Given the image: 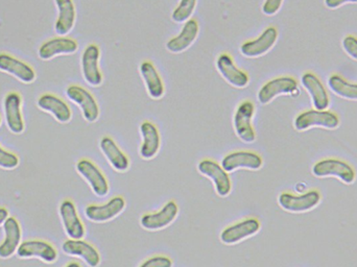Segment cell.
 Returning a JSON list of instances; mask_svg holds the SVG:
<instances>
[{"label":"cell","mask_w":357,"mask_h":267,"mask_svg":"<svg viewBox=\"0 0 357 267\" xmlns=\"http://www.w3.org/2000/svg\"><path fill=\"white\" fill-rule=\"evenodd\" d=\"M297 91V79L291 77H277V79H271L260 88L257 100L260 105L266 106L278 96H293Z\"/></svg>","instance_id":"obj_11"},{"label":"cell","mask_w":357,"mask_h":267,"mask_svg":"<svg viewBox=\"0 0 357 267\" xmlns=\"http://www.w3.org/2000/svg\"><path fill=\"white\" fill-rule=\"evenodd\" d=\"M301 84L304 89L310 94L312 106L316 110H327L331 105V98L325 86L314 73H306L302 75Z\"/></svg>","instance_id":"obj_22"},{"label":"cell","mask_w":357,"mask_h":267,"mask_svg":"<svg viewBox=\"0 0 357 267\" xmlns=\"http://www.w3.org/2000/svg\"><path fill=\"white\" fill-rule=\"evenodd\" d=\"M178 211V204L175 201H169L159 211L144 214L140 218V226L150 232L163 230L177 220Z\"/></svg>","instance_id":"obj_10"},{"label":"cell","mask_w":357,"mask_h":267,"mask_svg":"<svg viewBox=\"0 0 357 267\" xmlns=\"http://www.w3.org/2000/svg\"><path fill=\"white\" fill-rule=\"evenodd\" d=\"M65 267H82L81 264H79V262L77 261H73L69 262L68 264H67Z\"/></svg>","instance_id":"obj_38"},{"label":"cell","mask_w":357,"mask_h":267,"mask_svg":"<svg viewBox=\"0 0 357 267\" xmlns=\"http://www.w3.org/2000/svg\"><path fill=\"white\" fill-rule=\"evenodd\" d=\"M220 165L228 174L239 169L257 171L264 166V159L254 151H237L225 155Z\"/></svg>","instance_id":"obj_12"},{"label":"cell","mask_w":357,"mask_h":267,"mask_svg":"<svg viewBox=\"0 0 357 267\" xmlns=\"http://www.w3.org/2000/svg\"><path fill=\"white\" fill-rule=\"evenodd\" d=\"M79 49V44L70 38L59 37L48 40L40 46L38 56L41 60L50 61L59 56H70Z\"/></svg>","instance_id":"obj_21"},{"label":"cell","mask_w":357,"mask_h":267,"mask_svg":"<svg viewBox=\"0 0 357 267\" xmlns=\"http://www.w3.org/2000/svg\"><path fill=\"white\" fill-rule=\"evenodd\" d=\"M100 49L96 44H90L82 54L81 66L84 79L91 87L102 86L104 77L100 69Z\"/></svg>","instance_id":"obj_13"},{"label":"cell","mask_w":357,"mask_h":267,"mask_svg":"<svg viewBox=\"0 0 357 267\" xmlns=\"http://www.w3.org/2000/svg\"><path fill=\"white\" fill-rule=\"evenodd\" d=\"M21 105H22V100L16 92H10L4 98V117H6V127L12 134L21 135L25 130Z\"/></svg>","instance_id":"obj_20"},{"label":"cell","mask_w":357,"mask_h":267,"mask_svg":"<svg viewBox=\"0 0 357 267\" xmlns=\"http://www.w3.org/2000/svg\"><path fill=\"white\" fill-rule=\"evenodd\" d=\"M282 4L283 0H264V6H262V13L266 16H274L280 10Z\"/></svg>","instance_id":"obj_35"},{"label":"cell","mask_w":357,"mask_h":267,"mask_svg":"<svg viewBox=\"0 0 357 267\" xmlns=\"http://www.w3.org/2000/svg\"><path fill=\"white\" fill-rule=\"evenodd\" d=\"M75 169L96 197H105L109 194L110 184L108 178L96 164L88 159H81L75 165Z\"/></svg>","instance_id":"obj_6"},{"label":"cell","mask_w":357,"mask_h":267,"mask_svg":"<svg viewBox=\"0 0 357 267\" xmlns=\"http://www.w3.org/2000/svg\"><path fill=\"white\" fill-rule=\"evenodd\" d=\"M0 125H1V117H0Z\"/></svg>","instance_id":"obj_39"},{"label":"cell","mask_w":357,"mask_h":267,"mask_svg":"<svg viewBox=\"0 0 357 267\" xmlns=\"http://www.w3.org/2000/svg\"><path fill=\"white\" fill-rule=\"evenodd\" d=\"M321 193L318 190H310L296 195L291 192H282L278 197V205L289 213H305L320 205Z\"/></svg>","instance_id":"obj_5"},{"label":"cell","mask_w":357,"mask_h":267,"mask_svg":"<svg viewBox=\"0 0 357 267\" xmlns=\"http://www.w3.org/2000/svg\"><path fill=\"white\" fill-rule=\"evenodd\" d=\"M66 96L70 102L79 107L87 123H94L98 121L100 115V107L96 98L88 90L81 86H69L66 90Z\"/></svg>","instance_id":"obj_8"},{"label":"cell","mask_w":357,"mask_h":267,"mask_svg":"<svg viewBox=\"0 0 357 267\" xmlns=\"http://www.w3.org/2000/svg\"><path fill=\"white\" fill-rule=\"evenodd\" d=\"M59 16L54 23V31L59 36H66L73 31L77 20V10L73 0H54Z\"/></svg>","instance_id":"obj_29"},{"label":"cell","mask_w":357,"mask_h":267,"mask_svg":"<svg viewBox=\"0 0 357 267\" xmlns=\"http://www.w3.org/2000/svg\"><path fill=\"white\" fill-rule=\"evenodd\" d=\"M0 71L8 73L23 84H31L36 79L33 67L10 54H0Z\"/></svg>","instance_id":"obj_26"},{"label":"cell","mask_w":357,"mask_h":267,"mask_svg":"<svg viewBox=\"0 0 357 267\" xmlns=\"http://www.w3.org/2000/svg\"><path fill=\"white\" fill-rule=\"evenodd\" d=\"M174 262L167 256L156 255L144 260L138 267H173Z\"/></svg>","instance_id":"obj_33"},{"label":"cell","mask_w":357,"mask_h":267,"mask_svg":"<svg viewBox=\"0 0 357 267\" xmlns=\"http://www.w3.org/2000/svg\"><path fill=\"white\" fill-rule=\"evenodd\" d=\"M142 144L139 147V155L142 160L150 161L154 159L161 148V135L158 128L151 123L144 121L139 127Z\"/></svg>","instance_id":"obj_19"},{"label":"cell","mask_w":357,"mask_h":267,"mask_svg":"<svg viewBox=\"0 0 357 267\" xmlns=\"http://www.w3.org/2000/svg\"><path fill=\"white\" fill-rule=\"evenodd\" d=\"M37 106L40 110L52 114L58 123H63V125L70 123L73 119V112H71L68 105L58 96H52V94H44L39 98Z\"/></svg>","instance_id":"obj_27"},{"label":"cell","mask_w":357,"mask_h":267,"mask_svg":"<svg viewBox=\"0 0 357 267\" xmlns=\"http://www.w3.org/2000/svg\"><path fill=\"white\" fill-rule=\"evenodd\" d=\"M197 171L209 178L213 184L214 190L220 197H227L232 192V181L228 172L220 164L211 159H204L197 166Z\"/></svg>","instance_id":"obj_3"},{"label":"cell","mask_w":357,"mask_h":267,"mask_svg":"<svg viewBox=\"0 0 357 267\" xmlns=\"http://www.w3.org/2000/svg\"><path fill=\"white\" fill-rule=\"evenodd\" d=\"M279 33L276 27L270 26L262 31L259 37L245 42L241 46V54L245 58L256 59L268 54L278 40Z\"/></svg>","instance_id":"obj_15"},{"label":"cell","mask_w":357,"mask_h":267,"mask_svg":"<svg viewBox=\"0 0 357 267\" xmlns=\"http://www.w3.org/2000/svg\"><path fill=\"white\" fill-rule=\"evenodd\" d=\"M197 1V0H180V3L172 14V20L178 24L187 22L195 13Z\"/></svg>","instance_id":"obj_31"},{"label":"cell","mask_w":357,"mask_h":267,"mask_svg":"<svg viewBox=\"0 0 357 267\" xmlns=\"http://www.w3.org/2000/svg\"><path fill=\"white\" fill-rule=\"evenodd\" d=\"M312 174L316 178H335L346 185L356 182V172L350 164L342 160L328 158L317 162L312 168Z\"/></svg>","instance_id":"obj_1"},{"label":"cell","mask_w":357,"mask_h":267,"mask_svg":"<svg viewBox=\"0 0 357 267\" xmlns=\"http://www.w3.org/2000/svg\"><path fill=\"white\" fill-rule=\"evenodd\" d=\"M254 116H255V105L250 100H245L239 104L233 116L235 135L241 142L245 144H252L257 138L255 129L252 125Z\"/></svg>","instance_id":"obj_4"},{"label":"cell","mask_w":357,"mask_h":267,"mask_svg":"<svg viewBox=\"0 0 357 267\" xmlns=\"http://www.w3.org/2000/svg\"><path fill=\"white\" fill-rule=\"evenodd\" d=\"M260 229H261V224L257 218H245V220L226 227L220 232V243H224L225 245H238V243L257 235Z\"/></svg>","instance_id":"obj_7"},{"label":"cell","mask_w":357,"mask_h":267,"mask_svg":"<svg viewBox=\"0 0 357 267\" xmlns=\"http://www.w3.org/2000/svg\"><path fill=\"white\" fill-rule=\"evenodd\" d=\"M63 228L69 239H83L86 234V228L79 218L75 203L70 199H65L59 208Z\"/></svg>","instance_id":"obj_14"},{"label":"cell","mask_w":357,"mask_h":267,"mask_svg":"<svg viewBox=\"0 0 357 267\" xmlns=\"http://www.w3.org/2000/svg\"><path fill=\"white\" fill-rule=\"evenodd\" d=\"M10 216H8V210L6 208H0V226H3L4 222Z\"/></svg>","instance_id":"obj_37"},{"label":"cell","mask_w":357,"mask_h":267,"mask_svg":"<svg viewBox=\"0 0 357 267\" xmlns=\"http://www.w3.org/2000/svg\"><path fill=\"white\" fill-rule=\"evenodd\" d=\"M16 254L20 259L38 258L50 264L56 262L59 256L56 247L45 241H26L21 243Z\"/></svg>","instance_id":"obj_16"},{"label":"cell","mask_w":357,"mask_h":267,"mask_svg":"<svg viewBox=\"0 0 357 267\" xmlns=\"http://www.w3.org/2000/svg\"><path fill=\"white\" fill-rule=\"evenodd\" d=\"M4 239L0 245V258L8 259L17 253L21 245L22 232L20 224L15 218H8L3 224Z\"/></svg>","instance_id":"obj_25"},{"label":"cell","mask_w":357,"mask_h":267,"mask_svg":"<svg viewBox=\"0 0 357 267\" xmlns=\"http://www.w3.org/2000/svg\"><path fill=\"white\" fill-rule=\"evenodd\" d=\"M139 73L150 98L155 100H161L165 96V87L162 77L159 75L154 64L149 61L142 62L139 67Z\"/></svg>","instance_id":"obj_28"},{"label":"cell","mask_w":357,"mask_h":267,"mask_svg":"<svg viewBox=\"0 0 357 267\" xmlns=\"http://www.w3.org/2000/svg\"><path fill=\"white\" fill-rule=\"evenodd\" d=\"M340 123L341 121L335 113L314 109L298 115L294 121V128L298 132H306L314 128L333 131L340 127Z\"/></svg>","instance_id":"obj_2"},{"label":"cell","mask_w":357,"mask_h":267,"mask_svg":"<svg viewBox=\"0 0 357 267\" xmlns=\"http://www.w3.org/2000/svg\"><path fill=\"white\" fill-rule=\"evenodd\" d=\"M342 46L347 56L357 62V38L354 36H347L344 38Z\"/></svg>","instance_id":"obj_34"},{"label":"cell","mask_w":357,"mask_h":267,"mask_svg":"<svg viewBox=\"0 0 357 267\" xmlns=\"http://www.w3.org/2000/svg\"><path fill=\"white\" fill-rule=\"evenodd\" d=\"M127 207L125 197L121 195L112 197L104 205H89L85 208L86 218L96 224H105L121 215Z\"/></svg>","instance_id":"obj_9"},{"label":"cell","mask_w":357,"mask_h":267,"mask_svg":"<svg viewBox=\"0 0 357 267\" xmlns=\"http://www.w3.org/2000/svg\"><path fill=\"white\" fill-rule=\"evenodd\" d=\"M20 164L18 155L10 153L0 146V168L6 170H13L18 167Z\"/></svg>","instance_id":"obj_32"},{"label":"cell","mask_w":357,"mask_h":267,"mask_svg":"<svg viewBox=\"0 0 357 267\" xmlns=\"http://www.w3.org/2000/svg\"><path fill=\"white\" fill-rule=\"evenodd\" d=\"M199 33V26L197 21L195 20V19H189L183 25L180 33L167 42V45H165L167 52L176 54L186 52L195 43Z\"/></svg>","instance_id":"obj_24"},{"label":"cell","mask_w":357,"mask_h":267,"mask_svg":"<svg viewBox=\"0 0 357 267\" xmlns=\"http://www.w3.org/2000/svg\"><path fill=\"white\" fill-rule=\"evenodd\" d=\"M357 0H325V6L329 10H337L345 4H356Z\"/></svg>","instance_id":"obj_36"},{"label":"cell","mask_w":357,"mask_h":267,"mask_svg":"<svg viewBox=\"0 0 357 267\" xmlns=\"http://www.w3.org/2000/svg\"><path fill=\"white\" fill-rule=\"evenodd\" d=\"M62 251L71 257L79 258L89 267H98L102 262L98 249L83 239H68L63 243Z\"/></svg>","instance_id":"obj_18"},{"label":"cell","mask_w":357,"mask_h":267,"mask_svg":"<svg viewBox=\"0 0 357 267\" xmlns=\"http://www.w3.org/2000/svg\"><path fill=\"white\" fill-rule=\"evenodd\" d=\"M215 64L218 73L229 85L237 88V89H243V88L248 87L250 83L249 75L234 64V61L230 54H220L218 56Z\"/></svg>","instance_id":"obj_17"},{"label":"cell","mask_w":357,"mask_h":267,"mask_svg":"<svg viewBox=\"0 0 357 267\" xmlns=\"http://www.w3.org/2000/svg\"><path fill=\"white\" fill-rule=\"evenodd\" d=\"M100 149L115 171L126 172L130 169L131 162L129 157L121 151L114 139L109 136L102 137L100 141Z\"/></svg>","instance_id":"obj_23"},{"label":"cell","mask_w":357,"mask_h":267,"mask_svg":"<svg viewBox=\"0 0 357 267\" xmlns=\"http://www.w3.org/2000/svg\"><path fill=\"white\" fill-rule=\"evenodd\" d=\"M328 88L333 94L343 100L357 102V84L349 83L341 75H331L328 79Z\"/></svg>","instance_id":"obj_30"}]
</instances>
